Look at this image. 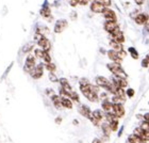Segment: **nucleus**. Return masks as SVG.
I'll list each match as a JSON object with an SVG mask.
<instances>
[{
  "label": "nucleus",
  "instance_id": "f257e3e1",
  "mask_svg": "<svg viewBox=\"0 0 149 143\" xmlns=\"http://www.w3.org/2000/svg\"><path fill=\"white\" fill-rule=\"evenodd\" d=\"M108 69L111 71V73L114 76L116 77H120V78H125V79H127V74H126V72L124 71V69L121 67L120 64H118V63H109L108 64Z\"/></svg>",
  "mask_w": 149,
  "mask_h": 143
},
{
  "label": "nucleus",
  "instance_id": "f03ea898",
  "mask_svg": "<svg viewBox=\"0 0 149 143\" xmlns=\"http://www.w3.org/2000/svg\"><path fill=\"white\" fill-rule=\"evenodd\" d=\"M35 66H36V64H35V57L34 55H29L28 57H27V59H26V63H25V71L27 72V73H31L33 69H35Z\"/></svg>",
  "mask_w": 149,
  "mask_h": 143
},
{
  "label": "nucleus",
  "instance_id": "7ed1b4c3",
  "mask_svg": "<svg viewBox=\"0 0 149 143\" xmlns=\"http://www.w3.org/2000/svg\"><path fill=\"white\" fill-rule=\"evenodd\" d=\"M96 84L97 87L102 88V89H106L107 91L110 90V87H111V81L109 79H107L106 77H102V76H98L96 78Z\"/></svg>",
  "mask_w": 149,
  "mask_h": 143
},
{
  "label": "nucleus",
  "instance_id": "20e7f679",
  "mask_svg": "<svg viewBox=\"0 0 149 143\" xmlns=\"http://www.w3.org/2000/svg\"><path fill=\"white\" fill-rule=\"evenodd\" d=\"M37 44H38V46L42 48L43 51L49 53V50L51 49V43H50V41L48 40L46 36H43L40 41H37Z\"/></svg>",
  "mask_w": 149,
  "mask_h": 143
},
{
  "label": "nucleus",
  "instance_id": "39448f33",
  "mask_svg": "<svg viewBox=\"0 0 149 143\" xmlns=\"http://www.w3.org/2000/svg\"><path fill=\"white\" fill-rule=\"evenodd\" d=\"M104 18H106L107 22H116L117 20V17H116V14H115L114 11H112L109 8H104L102 12Z\"/></svg>",
  "mask_w": 149,
  "mask_h": 143
},
{
  "label": "nucleus",
  "instance_id": "423d86ee",
  "mask_svg": "<svg viewBox=\"0 0 149 143\" xmlns=\"http://www.w3.org/2000/svg\"><path fill=\"white\" fill-rule=\"evenodd\" d=\"M67 26H68V22H67L66 19H60L54 25V32L56 33H61L67 28Z\"/></svg>",
  "mask_w": 149,
  "mask_h": 143
},
{
  "label": "nucleus",
  "instance_id": "0eeeda50",
  "mask_svg": "<svg viewBox=\"0 0 149 143\" xmlns=\"http://www.w3.org/2000/svg\"><path fill=\"white\" fill-rule=\"evenodd\" d=\"M111 36H112V41H114L116 43L123 44L125 42V36L123 34V32L120 31V29H116L114 32H112Z\"/></svg>",
  "mask_w": 149,
  "mask_h": 143
},
{
  "label": "nucleus",
  "instance_id": "6e6552de",
  "mask_svg": "<svg viewBox=\"0 0 149 143\" xmlns=\"http://www.w3.org/2000/svg\"><path fill=\"white\" fill-rule=\"evenodd\" d=\"M111 82L114 84L115 87L121 88V89L128 87V81H127V79H125V78H120V77H116V76H114Z\"/></svg>",
  "mask_w": 149,
  "mask_h": 143
},
{
  "label": "nucleus",
  "instance_id": "1a4fd4ad",
  "mask_svg": "<svg viewBox=\"0 0 149 143\" xmlns=\"http://www.w3.org/2000/svg\"><path fill=\"white\" fill-rule=\"evenodd\" d=\"M30 74H31L33 79H40L44 74V64L43 63H40V64L35 66V69H33Z\"/></svg>",
  "mask_w": 149,
  "mask_h": 143
},
{
  "label": "nucleus",
  "instance_id": "9d476101",
  "mask_svg": "<svg viewBox=\"0 0 149 143\" xmlns=\"http://www.w3.org/2000/svg\"><path fill=\"white\" fill-rule=\"evenodd\" d=\"M113 113H114L118 118L125 115V108L123 104H113Z\"/></svg>",
  "mask_w": 149,
  "mask_h": 143
},
{
  "label": "nucleus",
  "instance_id": "9b49d317",
  "mask_svg": "<svg viewBox=\"0 0 149 143\" xmlns=\"http://www.w3.org/2000/svg\"><path fill=\"white\" fill-rule=\"evenodd\" d=\"M116 29H119L117 22H106V24H104V30L107 32H109L110 34L112 32H114Z\"/></svg>",
  "mask_w": 149,
  "mask_h": 143
},
{
  "label": "nucleus",
  "instance_id": "f8f14e48",
  "mask_svg": "<svg viewBox=\"0 0 149 143\" xmlns=\"http://www.w3.org/2000/svg\"><path fill=\"white\" fill-rule=\"evenodd\" d=\"M108 57L111 59V61L113 63H118V64H120L121 61H123V60L119 58V56H118L117 51H115V50H113V49H111V50L108 51Z\"/></svg>",
  "mask_w": 149,
  "mask_h": 143
},
{
  "label": "nucleus",
  "instance_id": "ddd939ff",
  "mask_svg": "<svg viewBox=\"0 0 149 143\" xmlns=\"http://www.w3.org/2000/svg\"><path fill=\"white\" fill-rule=\"evenodd\" d=\"M79 112H80L81 115H83L84 118H88V120L92 118V110H91L87 106H85V105L80 106V108H79Z\"/></svg>",
  "mask_w": 149,
  "mask_h": 143
},
{
  "label": "nucleus",
  "instance_id": "4468645a",
  "mask_svg": "<svg viewBox=\"0 0 149 143\" xmlns=\"http://www.w3.org/2000/svg\"><path fill=\"white\" fill-rule=\"evenodd\" d=\"M91 10L93 11L94 13H102L104 8L102 6V4L97 1H93V3L91 4Z\"/></svg>",
  "mask_w": 149,
  "mask_h": 143
},
{
  "label": "nucleus",
  "instance_id": "2eb2a0df",
  "mask_svg": "<svg viewBox=\"0 0 149 143\" xmlns=\"http://www.w3.org/2000/svg\"><path fill=\"white\" fill-rule=\"evenodd\" d=\"M60 83H61V88H62L63 90L66 91L67 93H69V92H72V87H70V84H69L68 80L66 79V78H61L60 79Z\"/></svg>",
  "mask_w": 149,
  "mask_h": 143
},
{
  "label": "nucleus",
  "instance_id": "dca6fc26",
  "mask_svg": "<svg viewBox=\"0 0 149 143\" xmlns=\"http://www.w3.org/2000/svg\"><path fill=\"white\" fill-rule=\"evenodd\" d=\"M135 22H136L137 25H144V24H147V22H148V16H147L146 14L141 13V14L136 15V17H135Z\"/></svg>",
  "mask_w": 149,
  "mask_h": 143
},
{
  "label": "nucleus",
  "instance_id": "f3484780",
  "mask_svg": "<svg viewBox=\"0 0 149 143\" xmlns=\"http://www.w3.org/2000/svg\"><path fill=\"white\" fill-rule=\"evenodd\" d=\"M61 105L66 109L72 108V102L69 100L68 97H61Z\"/></svg>",
  "mask_w": 149,
  "mask_h": 143
},
{
  "label": "nucleus",
  "instance_id": "a211bd4d",
  "mask_svg": "<svg viewBox=\"0 0 149 143\" xmlns=\"http://www.w3.org/2000/svg\"><path fill=\"white\" fill-rule=\"evenodd\" d=\"M102 109L106 113L112 112V110H113V104H112L111 102H109L108 100H102Z\"/></svg>",
  "mask_w": 149,
  "mask_h": 143
},
{
  "label": "nucleus",
  "instance_id": "6ab92c4d",
  "mask_svg": "<svg viewBox=\"0 0 149 143\" xmlns=\"http://www.w3.org/2000/svg\"><path fill=\"white\" fill-rule=\"evenodd\" d=\"M114 96H117L118 98H120L123 102H125V100H126V92H125L124 89L117 88L114 92Z\"/></svg>",
  "mask_w": 149,
  "mask_h": 143
},
{
  "label": "nucleus",
  "instance_id": "aec40b11",
  "mask_svg": "<svg viewBox=\"0 0 149 143\" xmlns=\"http://www.w3.org/2000/svg\"><path fill=\"white\" fill-rule=\"evenodd\" d=\"M40 14H42V16L43 17H45V18H51V11H50L49 6H47V3L45 4V6H43V9H42V11H40Z\"/></svg>",
  "mask_w": 149,
  "mask_h": 143
},
{
  "label": "nucleus",
  "instance_id": "412c9836",
  "mask_svg": "<svg viewBox=\"0 0 149 143\" xmlns=\"http://www.w3.org/2000/svg\"><path fill=\"white\" fill-rule=\"evenodd\" d=\"M51 100H52L53 105H54V107H56V109H61L62 108V105H61V96H59V95H52L51 96Z\"/></svg>",
  "mask_w": 149,
  "mask_h": 143
},
{
  "label": "nucleus",
  "instance_id": "4be33fe9",
  "mask_svg": "<svg viewBox=\"0 0 149 143\" xmlns=\"http://www.w3.org/2000/svg\"><path fill=\"white\" fill-rule=\"evenodd\" d=\"M92 116H93L94 118H96V120L101 122V120L104 118V113H103L101 110H94V111H92Z\"/></svg>",
  "mask_w": 149,
  "mask_h": 143
},
{
  "label": "nucleus",
  "instance_id": "5701e85b",
  "mask_svg": "<svg viewBox=\"0 0 149 143\" xmlns=\"http://www.w3.org/2000/svg\"><path fill=\"white\" fill-rule=\"evenodd\" d=\"M101 129H102V132H103V135L106 136V137H109L110 135H111V128H110V126H109V124L108 123H102L101 124Z\"/></svg>",
  "mask_w": 149,
  "mask_h": 143
},
{
  "label": "nucleus",
  "instance_id": "b1692460",
  "mask_svg": "<svg viewBox=\"0 0 149 143\" xmlns=\"http://www.w3.org/2000/svg\"><path fill=\"white\" fill-rule=\"evenodd\" d=\"M110 45H111L112 49L115 50V51H120V50H124L123 44L116 43V42H114V41H111V42H110Z\"/></svg>",
  "mask_w": 149,
  "mask_h": 143
},
{
  "label": "nucleus",
  "instance_id": "393cba45",
  "mask_svg": "<svg viewBox=\"0 0 149 143\" xmlns=\"http://www.w3.org/2000/svg\"><path fill=\"white\" fill-rule=\"evenodd\" d=\"M118 124H119V121H118V118L114 120V121H112L111 123H109V126L111 128V131H116L118 129Z\"/></svg>",
  "mask_w": 149,
  "mask_h": 143
},
{
  "label": "nucleus",
  "instance_id": "a878e982",
  "mask_svg": "<svg viewBox=\"0 0 149 143\" xmlns=\"http://www.w3.org/2000/svg\"><path fill=\"white\" fill-rule=\"evenodd\" d=\"M68 98L70 100H74V102H77V103H79V95H78V93H76L74 91H72V92H69L68 93Z\"/></svg>",
  "mask_w": 149,
  "mask_h": 143
},
{
  "label": "nucleus",
  "instance_id": "bb28decb",
  "mask_svg": "<svg viewBox=\"0 0 149 143\" xmlns=\"http://www.w3.org/2000/svg\"><path fill=\"white\" fill-rule=\"evenodd\" d=\"M36 33L40 34L42 36H45V35H46L47 33H48V29H47L46 27H40V28H37Z\"/></svg>",
  "mask_w": 149,
  "mask_h": 143
},
{
  "label": "nucleus",
  "instance_id": "cd10ccee",
  "mask_svg": "<svg viewBox=\"0 0 149 143\" xmlns=\"http://www.w3.org/2000/svg\"><path fill=\"white\" fill-rule=\"evenodd\" d=\"M128 51L130 53V55H131V57L133 58V59H139V53H137V51L135 49H134L133 47H130L129 49H128Z\"/></svg>",
  "mask_w": 149,
  "mask_h": 143
},
{
  "label": "nucleus",
  "instance_id": "c85d7f7f",
  "mask_svg": "<svg viewBox=\"0 0 149 143\" xmlns=\"http://www.w3.org/2000/svg\"><path fill=\"white\" fill-rule=\"evenodd\" d=\"M42 59L46 62V64L47 63H51V57H50L49 53H47V51H44L43 53V58Z\"/></svg>",
  "mask_w": 149,
  "mask_h": 143
},
{
  "label": "nucleus",
  "instance_id": "c756f323",
  "mask_svg": "<svg viewBox=\"0 0 149 143\" xmlns=\"http://www.w3.org/2000/svg\"><path fill=\"white\" fill-rule=\"evenodd\" d=\"M44 67H46L50 73H53V72L56 71V65L53 63H47L46 65H44Z\"/></svg>",
  "mask_w": 149,
  "mask_h": 143
},
{
  "label": "nucleus",
  "instance_id": "7c9ffc66",
  "mask_svg": "<svg viewBox=\"0 0 149 143\" xmlns=\"http://www.w3.org/2000/svg\"><path fill=\"white\" fill-rule=\"evenodd\" d=\"M98 2L101 3L103 8H109L111 6V0H99Z\"/></svg>",
  "mask_w": 149,
  "mask_h": 143
},
{
  "label": "nucleus",
  "instance_id": "2f4dec72",
  "mask_svg": "<svg viewBox=\"0 0 149 143\" xmlns=\"http://www.w3.org/2000/svg\"><path fill=\"white\" fill-rule=\"evenodd\" d=\"M43 50L42 49H35L34 50V57L35 58H40V59H42L43 58Z\"/></svg>",
  "mask_w": 149,
  "mask_h": 143
},
{
  "label": "nucleus",
  "instance_id": "473e14b6",
  "mask_svg": "<svg viewBox=\"0 0 149 143\" xmlns=\"http://www.w3.org/2000/svg\"><path fill=\"white\" fill-rule=\"evenodd\" d=\"M112 104H123L124 102L120 100V98H118L117 96H113L112 97V102H111Z\"/></svg>",
  "mask_w": 149,
  "mask_h": 143
},
{
  "label": "nucleus",
  "instance_id": "72a5a7b5",
  "mask_svg": "<svg viewBox=\"0 0 149 143\" xmlns=\"http://www.w3.org/2000/svg\"><path fill=\"white\" fill-rule=\"evenodd\" d=\"M79 83H80V86H88L90 83V81L87 80V79H85V78H82V79H80V81H79Z\"/></svg>",
  "mask_w": 149,
  "mask_h": 143
},
{
  "label": "nucleus",
  "instance_id": "f704fd0d",
  "mask_svg": "<svg viewBox=\"0 0 149 143\" xmlns=\"http://www.w3.org/2000/svg\"><path fill=\"white\" fill-rule=\"evenodd\" d=\"M32 48H33V45H32V44H28L27 46L24 47L22 51H24V53H29V51H30V50H31Z\"/></svg>",
  "mask_w": 149,
  "mask_h": 143
},
{
  "label": "nucleus",
  "instance_id": "c9c22d12",
  "mask_svg": "<svg viewBox=\"0 0 149 143\" xmlns=\"http://www.w3.org/2000/svg\"><path fill=\"white\" fill-rule=\"evenodd\" d=\"M49 79L52 81V82H58V81H59V79L56 77V75L53 74V73H50L49 74Z\"/></svg>",
  "mask_w": 149,
  "mask_h": 143
},
{
  "label": "nucleus",
  "instance_id": "e433bc0d",
  "mask_svg": "<svg viewBox=\"0 0 149 143\" xmlns=\"http://www.w3.org/2000/svg\"><path fill=\"white\" fill-rule=\"evenodd\" d=\"M141 128L143 129V130H145V131H148V122H143L142 123V125H141Z\"/></svg>",
  "mask_w": 149,
  "mask_h": 143
},
{
  "label": "nucleus",
  "instance_id": "4c0bfd02",
  "mask_svg": "<svg viewBox=\"0 0 149 143\" xmlns=\"http://www.w3.org/2000/svg\"><path fill=\"white\" fill-rule=\"evenodd\" d=\"M142 66L145 67V69L148 67V56H146V58L143 60V62H142Z\"/></svg>",
  "mask_w": 149,
  "mask_h": 143
},
{
  "label": "nucleus",
  "instance_id": "58836bf2",
  "mask_svg": "<svg viewBox=\"0 0 149 143\" xmlns=\"http://www.w3.org/2000/svg\"><path fill=\"white\" fill-rule=\"evenodd\" d=\"M126 95H128L129 97H132L134 95V90L133 89H128L127 92H126Z\"/></svg>",
  "mask_w": 149,
  "mask_h": 143
},
{
  "label": "nucleus",
  "instance_id": "ea45409f",
  "mask_svg": "<svg viewBox=\"0 0 149 143\" xmlns=\"http://www.w3.org/2000/svg\"><path fill=\"white\" fill-rule=\"evenodd\" d=\"M69 4L72 6H77L79 4V0H69Z\"/></svg>",
  "mask_w": 149,
  "mask_h": 143
},
{
  "label": "nucleus",
  "instance_id": "a19ab883",
  "mask_svg": "<svg viewBox=\"0 0 149 143\" xmlns=\"http://www.w3.org/2000/svg\"><path fill=\"white\" fill-rule=\"evenodd\" d=\"M46 92H47V94H48V95H50V96L54 95V91H53L52 89H47Z\"/></svg>",
  "mask_w": 149,
  "mask_h": 143
},
{
  "label": "nucleus",
  "instance_id": "79ce46f5",
  "mask_svg": "<svg viewBox=\"0 0 149 143\" xmlns=\"http://www.w3.org/2000/svg\"><path fill=\"white\" fill-rule=\"evenodd\" d=\"M90 0H79V4H82V6H86Z\"/></svg>",
  "mask_w": 149,
  "mask_h": 143
},
{
  "label": "nucleus",
  "instance_id": "37998d69",
  "mask_svg": "<svg viewBox=\"0 0 149 143\" xmlns=\"http://www.w3.org/2000/svg\"><path fill=\"white\" fill-rule=\"evenodd\" d=\"M135 2H136V4H139V6H142L144 2H145V0H134Z\"/></svg>",
  "mask_w": 149,
  "mask_h": 143
},
{
  "label": "nucleus",
  "instance_id": "c03bdc74",
  "mask_svg": "<svg viewBox=\"0 0 149 143\" xmlns=\"http://www.w3.org/2000/svg\"><path fill=\"white\" fill-rule=\"evenodd\" d=\"M92 143H103L102 141L100 140V139H98V138H95V139H94L93 140V142Z\"/></svg>",
  "mask_w": 149,
  "mask_h": 143
},
{
  "label": "nucleus",
  "instance_id": "a18cd8bd",
  "mask_svg": "<svg viewBox=\"0 0 149 143\" xmlns=\"http://www.w3.org/2000/svg\"><path fill=\"white\" fill-rule=\"evenodd\" d=\"M148 113H146V114L144 115V120H145V122H148Z\"/></svg>",
  "mask_w": 149,
  "mask_h": 143
}]
</instances>
